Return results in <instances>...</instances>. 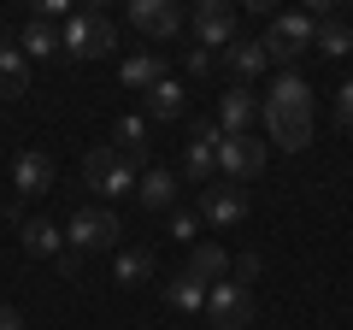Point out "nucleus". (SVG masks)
Masks as SVG:
<instances>
[{
	"mask_svg": "<svg viewBox=\"0 0 353 330\" xmlns=\"http://www.w3.org/2000/svg\"><path fill=\"white\" fill-rule=\"evenodd\" d=\"M259 118H265V136L277 142L283 153H301L312 142V89H306V77L283 71L271 83V101L259 106Z\"/></svg>",
	"mask_w": 353,
	"mask_h": 330,
	"instance_id": "nucleus-1",
	"label": "nucleus"
},
{
	"mask_svg": "<svg viewBox=\"0 0 353 330\" xmlns=\"http://www.w3.org/2000/svg\"><path fill=\"white\" fill-rule=\"evenodd\" d=\"M312 41H318V18L312 12H271V30L259 36V48H265V59L294 65Z\"/></svg>",
	"mask_w": 353,
	"mask_h": 330,
	"instance_id": "nucleus-2",
	"label": "nucleus"
},
{
	"mask_svg": "<svg viewBox=\"0 0 353 330\" xmlns=\"http://www.w3.org/2000/svg\"><path fill=\"white\" fill-rule=\"evenodd\" d=\"M83 183L101 195V201H118V195H130V189L141 183V171H136V165H130L124 153L112 148V142H106V148L83 153Z\"/></svg>",
	"mask_w": 353,
	"mask_h": 330,
	"instance_id": "nucleus-3",
	"label": "nucleus"
},
{
	"mask_svg": "<svg viewBox=\"0 0 353 330\" xmlns=\"http://www.w3.org/2000/svg\"><path fill=\"white\" fill-rule=\"evenodd\" d=\"M118 236H124V224H118L112 206H77L71 224H65L71 254H106V248H118Z\"/></svg>",
	"mask_w": 353,
	"mask_h": 330,
	"instance_id": "nucleus-4",
	"label": "nucleus"
},
{
	"mask_svg": "<svg viewBox=\"0 0 353 330\" xmlns=\"http://www.w3.org/2000/svg\"><path fill=\"white\" fill-rule=\"evenodd\" d=\"M59 48L71 53V59H106V53L118 48V24H112L106 12H71Z\"/></svg>",
	"mask_w": 353,
	"mask_h": 330,
	"instance_id": "nucleus-5",
	"label": "nucleus"
},
{
	"mask_svg": "<svg viewBox=\"0 0 353 330\" xmlns=\"http://www.w3.org/2000/svg\"><path fill=\"white\" fill-rule=\"evenodd\" d=\"M253 313H259V301H253L248 283H212V289H206V318H212L218 330H248Z\"/></svg>",
	"mask_w": 353,
	"mask_h": 330,
	"instance_id": "nucleus-6",
	"label": "nucleus"
},
{
	"mask_svg": "<svg viewBox=\"0 0 353 330\" xmlns=\"http://www.w3.org/2000/svg\"><path fill=\"white\" fill-rule=\"evenodd\" d=\"M194 218L212 224V230L241 224V218H248V189H241V183H206L201 201H194Z\"/></svg>",
	"mask_w": 353,
	"mask_h": 330,
	"instance_id": "nucleus-7",
	"label": "nucleus"
},
{
	"mask_svg": "<svg viewBox=\"0 0 353 330\" xmlns=\"http://www.w3.org/2000/svg\"><path fill=\"white\" fill-rule=\"evenodd\" d=\"M265 159H271V142H259V136H224V142H218V171H224L230 183L259 177Z\"/></svg>",
	"mask_w": 353,
	"mask_h": 330,
	"instance_id": "nucleus-8",
	"label": "nucleus"
},
{
	"mask_svg": "<svg viewBox=\"0 0 353 330\" xmlns=\"http://www.w3.org/2000/svg\"><path fill=\"white\" fill-rule=\"evenodd\" d=\"M218 142H224V130H218L212 118H201V124L189 130V153H183V177L189 183H212L218 177Z\"/></svg>",
	"mask_w": 353,
	"mask_h": 330,
	"instance_id": "nucleus-9",
	"label": "nucleus"
},
{
	"mask_svg": "<svg viewBox=\"0 0 353 330\" xmlns=\"http://www.w3.org/2000/svg\"><path fill=\"white\" fill-rule=\"evenodd\" d=\"M189 18L176 12L171 0H130V30H141L148 41H176Z\"/></svg>",
	"mask_w": 353,
	"mask_h": 330,
	"instance_id": "nucleus-10",
	"label": "nucleus"
},
{
	"mask_svg": "<svg viewBox=\"0 0 353 330\" xmlns=\"http://www.w3.org/2000/svg\"><path fill=\"white\" fill-rule=\"evenodd\" d=\"M189 24H194V36H201V48L224 53L230 41H236V6H224V0H201Z\"/></svg>",
	"mask_w": 353,
	"mask_h": 330,
	"instance_id": "nucleus-11",
	"label": "nucleus"
},
{
	"mask_svg": "<svg viewBox=\"0 0 353 330\" xmlns=\"http://www.w3.org/2000/svg\"><path fill=\"white\" fill-rule=\"evenodd\" d=\"M259 106H265L259 95L236 83V89H224V95H218V118H212V124L224 130V136H253V118H259Z\"/></svg>",
	"mask_w": 353,
	"mask_h": 330,
	"instance_id": "nucleus-12",
	"label": "nucleus"
},
{
	"mask_svg": "<svg viewBox=\"0 0 353 330\" xmlns=\"http://www.w3.org/2000/svg\"><path fill=\"white\" fill-rule=\"evenodd\" d=\"M12 189H18V201L48 195V189H53V159H48V153H36V148H24V153L12 159Z\"/></svg>",
	"mask_w": 353,
	"mask_h": 330,
	"instance_id": "nucleus-13",
	"label": "nucleus"
},
{
	"mask_svg": "<svg viewBox=\"0 0 353 330\" xmlns=\"http://www.w3.org/2000/svg\"><path fill=\"white\" fill-rule=\"evenodd\" d=\"M224 65L236 71V83H241V89H253V77H265V71H271L265 48H259V41H248V36H236V41L224 48Z\"/></svg>",
	"mask_w": 353,
	"mask_h": 330,
	"instance_id": "nucleus-14",
	"label": "nucleus"
},
{
	"mask_svg": "<svg viewBox=\"0 0 353 330\" xmlns=\"http://www.w3.org/2000/svg\"><path fill=\"white\" fill-rule=\"evenodd\" d=\"M118 77H124V89L130 95H148L165 83V53H130L124 65H118Z\"/></svg>",
	"mask_w": 353,
	"mask_h": 330,
	"instance_id": "nucleus-15",
	"label": "nucleus"
},
{
	"mask_svg": "<svg viewBox=\"0 0 353 330\" xmlns=\"http://www.w3.org/2000/svg\"><path fill=\"white\" fill-rule=\"evenodd\" d=\"M224 271H230V254H224V248H218V242H194L183 278H194L201 289H212V283H224Z\"/></svg>",
	"mask_w": 353,
	"mask_h": 330,
	"instance_id": "nucleus-16",
	"label": "nucleus"
},
{
	"mask_svg": "<svg viewBox=\"0 0 353 330\" xmlns=\"http://www.w3.org/2000/svg\"><path fill=\"white\" fill-rule=\"evenodd\" d=\"M112 148L118 153H124V159L130 165H136V171H148V118H136V113H124V118H118V130H112Z\"/></svg>",
	"mask_w": 353,
	"mask_h": 330,
	"instance_id": "nucleus-17",
	"label": "nucleus"
},
{
	"mask_svg": "<svg viewBox=\"0 0 353 330\" xmlns=\"http://www.w3.org/2000/svg\"><path fill=\"white\" fill-rule=\"evenodd\" d=\"M136 195H141V206H153V213H171L176 206V177L165 171V165H148L141 183H136Z\"/></svg>",
	"mask_w": 353,
	"mask_h": 330,
	"instance_id": "nucleus-18",
	"label": "nucleus"
},
{
	"mask_svg": "<svg viewBox=\"0 0 353 330\" xmlns=\"http://www.w3.org/2000/svg\"><path fill=\"white\" fill-rule=\"evenodd\" d=\"M59 248H65V230L53 218H30L24 224V254H53L59 260Z\"/></svg>",
	"mask_w": 353,
	"mask_h": 330,
	"instance_id": "nucleus-19",
	"label": "nucleus"
},
{
	"mask_svg": "<svg viewBox=\"0 0 353 330\" xmlns=\"http://www.w3.org/2000/svg\"><path fill=\"white\" fill-rule=\"evenodd\" d=\"M183 106H189V95H183V83H171V77H165L159 89H148V118H165V124H171V118H183Z\"/></svg>",
	"mask_w": 353,
	"mask_h": 330,
	"instance_id": "nucleus-20",
	"label": "nucleus"
},
{
	"mask_svg": "<svg viewBox=\"0 0 353 330\" xmlns=\"http://www.w3.org/2000/svg\"><path fill=\"white\" fill-rule=\"evenodd\" d=\"M153 266H159V260H153V248H124V254H118V283H130V289H136V283L153 278Z\"/></svg>",
	"mask_w": 353,
	"mask_h": 330,
	"instance_id": "nucleus-21",
	"label": "nucleus"
},
{
	"mask_svg": "<svg viewBox=\"0 0 353 330\" xmlns=\"http://www.w3.org/2000/svg\"><path fill=\"white\" fill-rule=\"evenodd\" d=\"M18 53H24V59H48V53H59V36H53L41 18H30L24 36H18Z\"/></svg>",
	"mask_w": 353,
	"mask_h": 330,
	"instance_id": "nucleus-22",
	"label": "nucleus"
},
{
	"mask_svg": "<svg viewBox=\"0 0 353 330\" xmlns=\"http://www.w3.org/2000/svg\"><path fill=\"white\" fill-rule=\"evenodd\" d=\"M312 48H318V53H330V59H347V53H353V24H336V18H324Z\"/></svg>",
	"mask_w": 353,
	"mask_h": 330,
	"instance_id": "nucleus-23",
	"label": "nucleus"
},
{
	"mask_svg": "<svg viewBox=\"0 0 353 330\" xmlns=\"http://www.w3.org/2000/svg\"><path fill=\"white\" fill-rule=\"evenodd\" d=\"M30 89V59L18 48H6L0 53V95H24Z\"/></svg>",
	"mask_w": 353,
	"mask_h": 330,
	"instance_id": "nucleus-24",
	"label": "nucleus"
},
{
	"mask_svg": "<svg viewBox=\"0 0 353 330\" xmlns=\"http://www.w3.org/2000/svg\"><path fill=\"white\" fill-rule=\"evenodd\" d=\"M165 301L176 307V313H206V289L194 278H176V283H165Z\"/></svg>",
	"mask_w": 353,
	"mask_h": 330,
	"instance_id": "nucleus-25",
	"label": "nucleus"
},
{
	"mask_svg": "<svg viewBox=\"0 0 353 330\" xmlns=\"http://www.w3.org/2000/svg\"><path fill=\"white\" fill-rule=\"evenodd\" d=\"M230 271H236V283H248V289H253V278L265 271V260L259 254H241V260H230Z\"/></svg>",
	"mask_w": 353,
	"mask_h": 330,
	"instance_id": "nucleus-26",
	"label": "nucleus"
},
{
	"mask_svg": "<svg viewBox=\"0 0 353 330\" xmlns=\"http://www.w3.org/2000/svg\"><path fill=\"white\" fill-rule=\"evenodd\" d=\"M336 124H341V130H353V77L341 83V95H336Z\"/></svg>",
	"mask_w": 353,
	"mask_h": 330,
	"instance_id": "nucleus-27",
	"label": "nucleus"
},
{
	"mask_svg": "<svg viewBox=\"0 0 353 330\" xmlns=\"http://www.w3.org/2000/svg\"><path fill=\"white\" fill-rule=\"evenodd\" d=\"M194 230H201V218H194V213H171V236L176 242H194Z\"/></svg>",
	"mask_w": 353,
	"mask_h": 330,
	"instance_id": "nucleus-28",
	"label": "nucleus"
},
{
	"mask_svg": "<svg viewBox=\"0 0 353 330\" xmlns=\"http://www.w3.org/2000/svg\"><path fill=\"white\" fill-rule=\"evenodd\" d=\"M212 65H218L212 48H194V53H189V77H212Z\"/></svg>",
	"mask_w": 353,
	"mask_h": 330,
	"instance_id": "nucleus-29",
	"label": "nucleus"
},
{
	"mask_svg": "<svg viewBox=\"0 0 353 330\" xmlns=\"http://www.w3.org/2000/svg\"><path fill=\"white\" fill-rule=\"evenodd\" d=\"M0 330H30V324H24V313H18V307L0 301Z\"/></svg>",
	"mask_w": 353,
	"mask_h": 330,
	"instance_id": "nucleus-30",
	"label": "nucleus"
},
{
	"mask_svg": "<svg viewBox=\"0 0 353 330\" xmlns=\"http://www.w3.org/2000/svg\"><path fill=\"white\" fill-rule=\"evenodd\" d=\"M53 266H59V278H77V271H83V254H59Z\"/></svg>",
	"mask_w": 353,
	"mask_h": 330,
	"instance_id": "nucleus-31",
	"label": "nucleus"
},
{
	"mask_svg": "<svg viewBox=\"0 0 353 330\" xmlns=\"http://www.w3.org/2000/svg\"><path fill=\"white\" fill-rule=\"evenodd\" d=\"M0 53H6V36H0Z\"/></svg>",
	"mask_w": 353,
	"mask_h": 330,
	"instance_id": "nucleus-32",
	"label": "nucleus"
}]
</instances>
